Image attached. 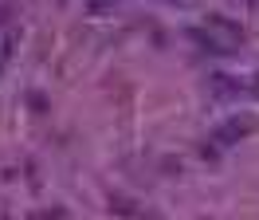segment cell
Listing matches in <instances>:
<instances>
[{"instance_id": "cell-1", "label": "cell", "mask_w": 259, "mask_h": 220, "mask_svg": "<svg viewBox=\"0 0 259 220\" xmlns=\"http://www.w3.org/2000/svg\"><path fill=\"white\" fill-rule=\"evenodd\" d=\"M91 8H95V12H102V8H106V0H91Z\"/></svg>"}, {"instance_id": "cell-2", "label": "cell", "mask_w": 259, "mask_h": 220, "mask_svg": "<svg viewBox=\"0 0 259 220\" xmlns=\"http://www.w3.org/2000/svg\"><path fill=\"white\" fill-rule=\"evenodd\" d=\"M251 4H255V0H251Z\"/></svg>"}]
</instances>
